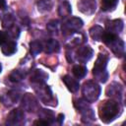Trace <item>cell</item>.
<instances>
[{
    "label": "cell",
    "mask_w": 126,
    "mask_h": 126,
    "mask_svg": "<svg viewBox=\"0 0 126 126\" xmlns=\"http://www.w3.org/2000/svg\"><path fill=\"white\" fill-rule=\"evenodd\" d=\"M89 32H90L91 37L94 40L99 41V40H101V37L104 33V29H102V27H100L98 25H95V26H94L90 29Z\"/></svg>",
    "instance_id": "obj_20"
},
{
    "label": "cell",
    "mask_w": 126,
    "mask_h": 126,
    "mask_svg": "<svg viewBox=\"0 0 126 126\" xmlns=\"http://www.w3.org/2000/svg\"><path fill=\"white\" fill-rule=\"evenodd\" d=\"M33 125H43V126H46V125H48V123L45 122V121L42 120V119H38V120L33 121Z\"/></svg>",
    "instance_id": "obj_32"
},
{
    "label": "cell",
    "mask_w": 126,
    "mask_h": 126,
    "mask_svg": "<svg viewBox=\"0 0 126 126\" xmlns=\"http://www.w3.org/2000/svg\"><path fill=\"white\" fill-rule=\"evenodd\" d=\"M1 51L4 55L6 56H10L12 54H14L17 50V43L13 40H8L6 43H4L3 45H1Z\"/></svg>",
    "instance_id": "obj_19"
},
{
    "label": "cell",
    "mask_w": 126,
    "mask_h": 126,
    "mask_svg": "<svg viewBox=\"0 0 126 126\" xmlns=\"http://www.w3.org/2000/svg\"><path fill=\"white\" fill-rule=\"evenodd\" d=\"M33 85V90L36 93V94L38 95L39 99L47 104L50 103L53 100V95H52V92L50 90V88L48 86L45 85V83H41V84H32Z\"/></svg>",
    "instance_id": "obj_6"
},
{
    "label": "cell",
    "mask_w": 126,
    "mask_h": 126,
    "mask_svg": "<svg viewBox=\"0 0 126 126\" xmlns=\"http://www.w3.org/2000/svg\"><path fill=\"white\" fill-rule=\"evenodd\" d=\"M100 92H101L100 86L94 81L89 80V81H87L83 84L82 94L84 95V98L87 101H89L90 103L94 102L99 97Z\"/></svg>",
    "instance_id": "obj_4"
},
{
    "label": "cell",
    "mask_w": 126,
    "mask_h": 126,
    "mask_svg": "<svg viewBox=\"0 0 126 126\" xmlns=\"http://www.w3.org/2000/svg\"><path fill=\"white\" fill-rule=\"evenodd\" d=\"M14 25H15V17L12 14H10V13L5 14L3 16V18H2V27L4 29L9 30Z\"/></svg>",
    "instance_id": "obj_26"
},
{
    "label": "cell",
    "mask_w": 126,
    "mask_h": 126,
    "mask_svg": "<svg viewBox=\"0 0 126 126\" xmlns=\"http://www.w3.org/2000/svg\"><path fill=\"white\" fill-rule=\"evenodd\" d=\"M8 34H9V36L10 37H13V38H17L18 36H19V34H20V30H19V28L18 27H16L15 25L12 27V28H10L9 30H8Z\"/></svg>",
    "instance_id": "obj_30"
},
{
    "label": "cell",
    "mask_w": 126,
    "mask_h": 126,
    "mask_svg": "<svg viewBox=\"0 0 126 126\" xmlns=\"http://www.w3.org/2000/svg\"><path fill=\"white\" fill-rule=\"evenodd\" d=\"M2 72V66H1V64H0V73Z\"/></svg>",
    "instance_id": "obj_35"
},
{
    "label": "cell",
    "mask_w": 126,
    "mask_h": 126,
    "mask_svg": "<svg viewBox=\"0 0 126 126\" xmlns=\"http://www.w3.org/2000/svg\"><path fill=\"white\" fill-rule=\"evenodd\" d=\"M71 13H72V9L70 3L68 1H63L58 7V15L62 18H67L71 15Z\"/></svg>",
    "instance_id": "obj_21"
},
{
    "label": "cell",
    "mask_w": 126,
    "mask_h": 126,
    "mask_svg": "<svg viewBox=\"0 0 126 126\" xmlns=\"http://www.w3.org/2000/svg\"><path fill=\"white\" fill-rule=\"evenodd\" d=\"M6 9V0H0V10Z\"/></svg>",
    "instance_id": "obj_34"
},
{
    "label": "cell",
    "mask_w": 126,
    "mask_h": 126,
    "mask_svg": "<svg viewBox=\"0 0 126 126\" xmlns=\"http://www.w3.org/2000/svg\"><path fill=\"white\" fill-rule=\"evenodd\" d=\"M82 115V122L85 124H91L93 123V121L95 119L94 116V112L93 110V108L88 105L87 107H85L84 109H82L81 111H79Z\"/></svg>",
    "instance_id": "obj_15"
},
{
    "label": "cell",
    "mask_w": 126,
    "mask_h": 126,
    "mask_svg": "<svg viewBox=\"0 0 126 126\" xmlns=\"http://www.w3.org/2000/svg\"><path fill=\"white\" fill-rule=\"evenodd\" d=\"M96 8L95 0H80L78 2V9L87 15H92L94 13Z\"/></svg>",
    "instance_id": "obj_13"
},
{
    "label": "cell",
    "mask_w": 126,
    "mask_h": 126,
    "mask_svg": "<svg viewBox=\"0 0 126 126\" xmlns=\"http://www.w3.org/2000/svg\"><path fill=\"white\" fill-rule=\"evenodd\" d=\"M56 120H58V124L61 125V124L63 123V121H64V115H63V114H59V115L57 116Z\"/></svg>",
    "instance_id": "obj_33"
},
{
    "label": "cell",
    "mask_w": 126,
    "mask_h": 126,
    "mask_svg": "<svg viewBox=\"0 0 126 126\" xmlns=\"http://www.w3.org/2000/svg\"><path fill=\"white\" fill-rule=\"evenodd\" d=\"M72 72H73L74 76H75L77 79H82V78H84V77L87 75L88 69H87V67H85L84 65L77 64V65H74V66H73Z\"/></svg>",
    "instance_id": "obj_23"
},
{
    "label": "cell",
    "mask_w": 126,
    "mask_h": 126,
    "mask_svg": "<svg viewBox=\"0 0 126 126\" xmlns=\"http://www.w3.org/2000/svg\"><path fill=\"white\" fill-rule=\"evenodd\" d=\"M43 50V45L38 40H33L30 42V52L32 56L38 55Z\"/></svg>",
    "instance_id": "obj_22"
},
{
    "label": "cell",
    "mask_w": 126,
    "mask_h": 126,
    "mask_svg": "<svg viewBox=\"0 0 126 126\" xmlns=\"http://www.w3.org/2000/svg\"><path fill=\"white\" fill-rule=\"evenodd\" d=\"M37 10L40 13H45L50 11L52 8V0H38L36 3Z\"/></svg>",
    "instance_id": "obj_24"
},
{
    "label": "cell",
    "mask_w": 126,
    "mask_h": 126,
    "mask_svg": "<svg viewBox=\"0 0 126 126\" xmlns=\"http://www.w3.org/2000/svg\"><path fill=\"white\" fill-rule=\"evenodd\" d=\"M38 110H39V111H38L39 119L44 120L45 122L48 123V125H49V124H52V123L56 120L53 111H51V110H49V109H44V108H40V109H38Z\"/></svg>",
    "instance_id": "obj_18"
},
{
    "label": "cell",
    "mask_w": 126,
    "mask_h": 126,
    "mask_svg": "<svg viewBox=\"0 0 126 126\" xmlns=\"http://www.w3.org/2000/svg\"><path fill=\"white\" fill-rule=\"evenodd\" d=\"M83 25H84V22L82 21V19L78 17H70L66 19L62 24V27H61L62 33L64 35H72L78 32L82 29Z\"/></svg>",
    "instance_id": "obj_5"
},
{
    "label": "cell",
    "mask_w": 126,
    "mask_h": 126,
    "mask_svg": "<svg viewBox=\"0 0 126 126\" xmlns=\"http://www.w3.org/2000/svg\"><path fill=\"white\" fill-rule=\"evenodd\" d=\"M21 106L24 110L29 112H33L39 109V105L35 96L32 94H25L21 100Z\"/></svg>",
    "instance_id": "obj_7"
},
{
    "label": "cell",
    "mask_w": 126,
    "mask_h": 126,
    "mask_svg": "<svg viewBox=\"0 0 126 126\" xmlns=\"http://www.w3.org/2000/svg\"><path fill=\"white\" fill-rule=\"evenodd\" d=\"M74 54H75L76 60H78L81 63H87L89 60L92 59L94 55V50L91 46L84 45V46H80Z\"/></svg>",
    "instance_id": "obj_8"
},
{
    "label": "cell",
    "mask_w": 126,
    "mask_h": 126,
    "mask_svg": "<svg viewBox=\"0 0 126 126\" xmlns=\"http://www.w3.org/2000/svg\"><path fill=\"white\" fill-rule=\"evenodd\" d=\"M105 94L107 96L111 97L112 99L120 101L123 96V87L116 82H112L110 85L107 86L105 90Z\"/></svg>",
    "instance_id": "obj_10"
},
{
    "label": "cell",
    "mask_w": 126,
    "mask_h": 126,
    "mask_svg": "<svg viewBox=\"0 0 126 126\" xmlns=\"http://www.w3.org/2000/svg\"><path fill=\"white\" fill-rule=\"evenodd\" d=\"M25 119V113L24 110L21 108H15L13 110L10 111V113L7 116L6 125H11V126H15V125H19L22 124V122Z\"/></svg>",
    "instance_id": "obj_9"
},
{
    "label": "cell",
    "mask_w": 126,
    "mask_h": 126,
    "mask_svg": "<svg viewBox=\"0 0 126 126\" xmlns=\"http://www.w3.org/2000/svg\"><path fill=\"white\" fill-rule=\"evenodd\" d=\"M101 40L110 48V50L117 56L122 57L125 54V44L122 39H120L117 35L107 32L104 31V33L101 37Z\"/></svg>",
    "instance_id": "obj_2"
},
{
    "label": "cell",
    "mask_w": 126,
    "mask_h": 126,
    "mask_svg": "<svg viewBox=\"0 0 126 126\" xmlns=\"http://www.w3.org/2000/svg\"><path fill=\"white\" fill-rule=\"evenodd\" d=\"M122 111L121 104L118 100L115 99H106L103 100L98 106V115L102 122L110 123L117 116L120 115Z\"/></svg>",
    "instance_id": "obj_1"
},
{
    "label": "cell",
    "mask_w": 126,
    "mask_h": 126,
    "mask_svg": "<svg viewBox=\"0 0 126 126\" xmlns=\"http://www.w3.org/2000/svg\"><path fill=\"white\" fill-rule=\"evenodd\" d=\"M48 79V74L40 69H35L32 71L31 75V82L32 84H41L45 83Z\"/></svg>",
    "instance_id": "obj_14"
},
{
    "label": "cell",
    "mask_w": 126,
    "mask_h": 126,
    "mask_svg": "<svg viewBox=\"0 0 126 126\" xmlns=\"http://www.w3.org/2000/svg\"><path fill=\"white\" fill-rule=\"evenodd\" d=\"M59 27H60V22L58 20H51L47 23L46 29L47 31L52 33V34H57L59 32Z\"/></svg>",
    "instance_id": "obj_27"
},
{
    "label": "cell",
    "mask_w": 126,
    "mask_h": 126,
    "mask_svg": "<svg viewBox=\"0 0 126 126\" xmlns=\"http://www.w3.org/2000/svg\"><path fill=\"white\" fill-rule=\"evenodd\" d=\"M118 4V0H101V10L104 12L113 11Z\"/></svg>",
    "instance_id": "obj_25"
},
{
    "label": "cell",
    "mask_w": 126,
    "mask_h": 126,
    "mask_svg": "<svg viewBox=\"0 0 126 126\" xmlns=\"http://www.w3.org/2000/svg\"><path fill=\"white\" fill-rule=\"evenodd\" d=\"M107 62H108V57L105 54L99 53L93 68V75L94 79L100 83H105L108 79V73L106 70Z\"/></svg>",
    "instance_id": "obj_3"
},
{
    "label": "cell",
    "mask_w": 126,
    "mask_h": 126,
    "mask_svg": "<svg viewBox=\"0 0 126 126\" xmlns=\"http://www.w3.org/2000/svg\"><path fill=\"white\" fill-rule=\"evenodd\" d=\"M21 97V93L17 90L8 91L5 94H0V100L6 106H10L15 102H18Z\"/></svg>",
    "instance_id": "obj_11"
},
{
    "label": "cell",
    "mask_w": 126,
    "mask_h": 126,
    "mask_svg": "<svg viewBox=\"0 0 126 126\" xmlns=\"http://www.w3.org/2000/svg\"><path fill=\"white\" fill-rule=\"evenodd\" d=\"M43 45V50L45 53L47 54H51V53H54V52H58L59 49H60V45H59V42L56 40V39H48L44 42Z\"/></svg>",
    "instance_id": "obj_17"
},
{
    "label": "cell",
    "mask_w": 126,
    "mask_h": 126,
    "mask_svg": "<svg viewBox=\"0 0 126 126\" xmlns=\"http://www.w3.org/2000/svg\"><path fill=\"white\" fill-rule=\"evenodd\" d=\"M84 40H85V37H84L83 34H75L73 36V38L70 40V44H71V46H73V45H79Z\"/></svg>",
    "instance_id": "obj_29"
},
{
    "label": "cell",
    "mask_w": 126,
    "mask_h": 126,
    "mask_svg": "<svg viewBox=\"0 0 126 126\" xmlns=\"http://www.w3.org/2000/svg\"><path fill=\"white\" fill-rule=\"evenodd\" d=\"M62 81H63V83L65 84V86L67 87V89H68L71 93H76V92L79 91V89H80V84H79V82H78L76 79L72 78L71 76L65 75V76L62 78Z\"/></svg>",
    "instance_id": "obj_16"
},
{
    "label": "cell",
    "mask_w": 126,
    "mask_h": 126,
    "mask_svg": "<svg viewBox=\"0 0 126 126\" xmlns=\"http://www.w3.org/2000/svg\"><path fill=\"white\" fill-rule=\"evenodd\" d=\"M9 34L7 32L4 31H0V45H3L4 43H6L9 39Z\"/></svg>",
    "instance_id": "obj_31"
},
{
    "label": "cell",
    "mask_w": 126,
    "mask_h": 126,
    "mask_svg": "<svg viewBox=\"0 0 126 126\" xmlns=\"http://www.w3.org/2000/svg\"><path fill=\"white\" fill-rule=\"evenodd\" d=\"M26 77V72L22 71V70H14L10 76H9V79L11 82H14V83H18L20 81H22L24 78Z\"/></svg>",
    "instance_id": "obj_28"
},
{
    "label": "cell",
    "mask_w": 126,
    "mask_h": 126,
    "mask_svg": "<svg viewBox=\"0 0 126 126\" xmlns=\"http://www.w3.org/2000/svg\"><path fill=\"white\" fill-rule=\"evenodd\" d=\"M124 24L123 21L121 19H115V20H111V21H106L105 22V32L113 33L115 35H118L122 30H123Z\"/></svg>",
    "instance_id": "obj_12"
}]
</instances>
